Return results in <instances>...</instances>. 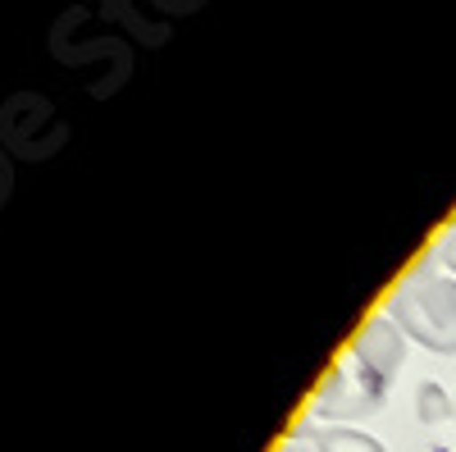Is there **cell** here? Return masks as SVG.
Here are the masks:
<instances>
[{"label": "cell", "mask_w": 456, "mask_h": 452, "mask_svg": "<svg viewBox=\"0 0 456 452\" xmlns=\"http://www.w3.org/2000/svg\"><path fill=\"white\" fill-rule=\"evenodd\" d=\"M388 320L406 338L425 343L429 352L452 357L456 352V279H443L429 266H420L388 297Z\"/></svg>", "instance_id": "1"}, {"label": "cell", "mask_w": 456, "mask_h": 452, "mask_svg": "<svg viewBox=\"0 0 456 452\" xmlns=\"http://www.w3.org/2000/svg\"><path fill=\"white\" fill-rule=\"evenodd\" d=\"M384 393H388L384 380H374V374L361 370L356 361H342L320 380L311 411L324 421H356V416H370V411L384 407Z\"/></svg>", "instance_id": "2"}, {"label": "cell", "mask_w": 456, "mask_h": 452, "mask_svg": "<svg viewBox=\"0 0 456 452\" xmlns=\"http://www.w3.org/2000/svg\"><path fill=\"white\" fill-rule=\"evenodd\" d=\"M42 128H64L55 119V110L46 96H37V92H19L10 96L5 105H0V137H5L10 151H19V156H32V160H46L42 156V142H37L32 133H42Z\"/></svg>", "instance_id": "3"}, {"label": "cell", "mask_w": 456, "mask_h": 452, "mask_svg": "<svg viewBox=\"0 0 456 452\" xmlns=\"http://www.w3.org/2000/svg\"><path fill=\"white\" fill-rule=\"evenodd\" d=\"M352 361L361 366V370H370L374 380H393V374L402 370V361H406V333L388 320V316H374V320H365L361 329H356V338H352Z\"/></svg>", "instance_id": "4"}, {"label": "cell", "mask_w": 456, "mask_h": 452, "mask_svg": "<svg viewBox=\"0 0 456 452\" xmlns=\"http://www.w3.org/2000/svg\"><path fill=\"white\" fill-rule=\"evenodd\" d=\"M301 439H311L315 452H388L374 434H361L352 425H301Z\"/></svg>", "instance_id": "5"}, {"label": "cell", "mask_w": 456, "mask_h": 452, "mask_svg": "<svg viewBox=\"0 0 456 452\" xmlns=\"http://www.w3.org/2000/svg\"><path fill=\"white\" fill-rule=\"evenodd\" d=\"M415 411H420V421L425 425H443L447 416H452V411H456V402L429 380V384H420V389H415Z\"/></svg>", "instance_id": "6"}, {"label": "cell", "mask_w": 456, "mask_h": 452, "mask_svg": "<svg viewBox=\"0 0 456 452\" xmlns=\"http://www.w3.org/2000/svg\"><path fill=\"white\" fill-rule=\"evenodd\" d=\"M434 260H438L443 270H452V275H456V229H452V234L434 247Z\"/></svg>", "instance_id": "7"}, {"label": "cell", "mask_w": 456, "mask_h": 452, "mask_svg": "<svg viewBox=\"0 0 456 452\" xmlns=\"http://www.w3.org/2000/svg\"><path fill=\"white\" fill-rule=\"evenodd\" d=\"M10 187H14V169H10V160H5V151H0V206L10 201Z\"/></svg>", "instance_id": "8"}, {"label": "cell", "mask_w": 456, "mask_h": 452, "mask_svg": "<svg viewBox=\"0 0 456 452\" xmlns=\"http://www.w3.org/2000/svg\"><path fill=\"white\" fill-rule=\"evenodd\" d=\"M156 5H165V10H183V14H192L201 0H156Z\"/></svg>", "instance_id": "9"}, {"label": "cell", "mask_w": 456, "mask_h": 452, "mask_svg": "<svg viewBox=\"0 0 456 452\" xmlns=\"http://www.w3.org/2000/svg\"><path fill=\"white\" fill-rule=\"evenodd\" d=\"M279 452H306V443H283Z\"/></svg>", "instance_id": "10"}]
</instances>
